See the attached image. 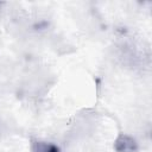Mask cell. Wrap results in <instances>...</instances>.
Masks as SVG:
<instances>
[{
	"label": "cell",
	"mask_w": 152,
	"mask_h": 152,
	"mask_svg": "<svg viewBox=\"0 0 152 152\" xmlns=\"http://www.w3.org/2000/svg\"><path fill=\"white\" fill-rule=\"evenodd\" d=\"M114 148L116 152H138L137 140L128 134H119L114 141Z\"/></svg>",
	"instance_id": "obj_1"
},
{
	"label": "cell",
	"mask_w": 152,
	"mask_h": 152,
	"mask_svg": "<svg viewBox=\"0 0 152 152\" xmlns=\"http://www.w3.org/2000/svg\"><path fill=\"white\" fill-rule=\"evenodd\" d=\"M32 152H61L59 146L51 141H44V140H34L32 142Z\"/></svg>",
	"instance_id": "obj_2"
}]
</instances>
